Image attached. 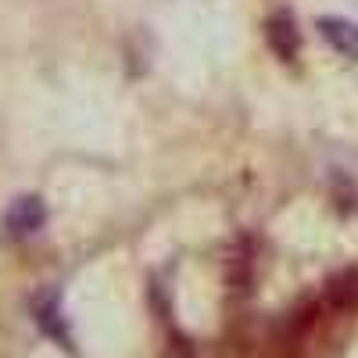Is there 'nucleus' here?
Here are the masks:
<instances>
[{"label":"nucleus","instance_id":"f257e3e1","mask_svg":"<svg viewBox=\"0 0 358 358\" xmlns=\"http://www.w3.org/2000/svg\"><path fill=\"white\" fill-rule=\"evenodd\" d=\"M43 219H47V212H43L40 197H18L4 215V229H8V236H15V241H25V236L40 233Z\"/></svg>","mask_w":358,"mask_h":358},{"label":"nucleus","instance_id":"f03ea898","mask_svg":"<svg viewBox=\"0 0 358 358\" xmlns=\"http://www.w3.org/2000/svg\"><path fill=\"white\" fill-rule=\"evenodd\" d=\"M319 33L326 36L341 57L348 62H358V22H348V18H319Z\"/></svg>","mask_w":358,"mask_h":358},{"label":"nucleus","instance_id":"7ed1b4c3","mask_svg":"<svg viewBox=\"0 0 358 358\" xmlns=\"http://www.w3.org/2000/svg\"><path fill=\"white\" fill-rule=\"evenodd\" d=\"M265 40L268 47L276 50V57H283V62H294L297 54V25L287 11H276L273 18L265 22Z\"/></svg>","mask_w":358,"mask_h":358}]
</instances>
